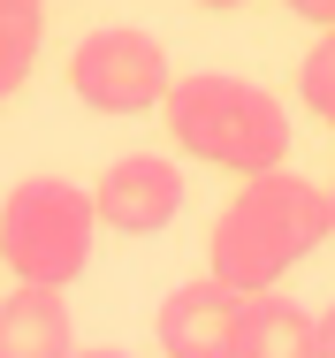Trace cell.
I'll return each mask as SVG.
<instances>
[{
	"instance_id": "cell-15",
	"label": "cell",
	"mask_w": 335,
	"mask_h": 358,
	"mask_svg": "<svg viewBox=\"0 0 335 358\" xmlns=\"http://www.w3.org/2000/svg\"><path fill=\"white\" fill-rule=\"evenodd\" d=\"M328 236H335V183H328Z\"/></svg>"
},
{
	"instance_id": "cell-5",
	"label": "cell",
	"mask_w": 335,
	"mask_h": 358,
	"mask_svg": "<svg viewBox=\"0 0 335 358\" xmlns=\"http://www.w3.org/2000/svg\"><path fill=\"white\" fill-rule=\"evenodd\" d=\"M244 305H252L244 289H229L221 275H199V282L160 297L152 336L168 358H236L244 351Z\"/></svg>"
},
{
	"instance_id": "cell-11",
	"label": "cell",
	"mask_w": 335,
	"mask_h": 358,
	"mask_svg": "<svg viewBox=\"0 0 335 358\" xmlns=\"http://www.w3.org/2000/svg\"><path fill=\"white\" fill-rule=\"evenodd\" d=\"M282 8H290L297 23H320V31L335 23V0H282Z\"/></svg>"
},
{
	"instance_id": "cell-3",
	"label": "cell",
	"mask_w": 335,
	"mask_h": 358,
	"mask_svg": "<svg viewBox=\"0 0 335 358\" xmlns=\"http://www.w3.org/2000/svg\"><path fill=\"white\" fill-rule=\"evenodd\" d=\"M92 236H99V206L69 176H23L0 199V259L15 267V282L69 289L92 267Z\"/></svg>"
},
{
	"instance_id": "cell-7",
	"label": "cell",
	"mask_w": 335,
	"mask_h": 358,
	"mask_svg": "<svg viewBox=\"0 0 335 358\" xmlns=\"http://www.w3.org/2000/svg\"><path fill=\"white\" fill-rule=\"evenodd\" d=\"M76 351V320L69 297L46 282H15L0 297V358H69Z\"/></svg>"
},
{
	"instance_id": "cell-6",
	"label": "cell",
	"mask_w": 335,
	"mask_h": 358,
	"mask_svg": "<svg viewBox=\"0 0 335 358\" xmlns=\"http://www.w3.org/2000/svg\"><path fill=\"white\" fill-rule=\"evenodd\" d=\"M92 206H99V229H115V236H160L183 214V168L160 152H122V160H107Z\"/></svg>"
},
{
	"instance_id": "cell-9",
	"label": "cell",
	"mask_w": 335,
	"mask_h": 358,
	"mask_svg": "<svg viewBox=\"0 0 335 358\" xmlns=\"http://www.w3.org/2000/svg\"><path fill=\"white\" fill-rule=\"evenodd\" d=\"M38 46H46V8L38 0H0V99L38 69Z\"/></svg>"
},
{
	"instance_id": "cell-14",
	"label": "cell",
	"mask_w": 335,
	"mask_h": 358,
	"mask_svg": "<svg viewBox=\"0 0 335 358\" xmlns=\"http://www.w3.org/2000/svg\"><path fill=\"white\" fill-rule=\"evenodd\" d=\"M69 358H130V351H69Z\"/></svg>"
},
{
	"instance_id": "cell-2",
	"label": "cell",
	"mask_w": 335,
	"mask_h": 358,
	"mask_svg": "<svg viewBox=\"0 0 335 358\" xmlns=\"http://www.w3.org/2000/svg\"><path fill=\"white\" fill-rule=\"evenodd\" d=\"M160 115H168V138L183 145L191 160L221 168V176H267L290 152V107L274 99L267 84L229 76V69L176 76L168 99H160Z\"/></svg>"
},
{
	"instance_id": "cell-8",
	"label": "cell",
	"mask_w": 335,
	"mask_h": 358,
	"mask_svg": "<svg viewBox=\"0 0 335 358\" xmlns=\"http://www.w3.org/2000/svg\"><path fill=\"white\" fill-rule=\"evenodd\" d=\"M236 358H320V313L259 289L244 305V351Z\"/></svg>"
},
{
	"instance_id": "cell-12",
	"label": "cell",
	"mask_w": 335,
	"mask_h": 358,
	"mask_svg": "<svg viewBox=\"0 0 335 358\" xmlns=\"http://www.w3.org/2000/svg\"><path fill=\"white\" fill-rule=\"evenodd\" d=\"M320 358H335V305L320 313Z\"/></svg>"
},
{
	"instance_id": "cell-10",
	"label": "cell",
	"mask_w": 335,
	"mask_h": 358,
	"mask_svg": "<svg viewBox=\"0 0 335 358\" xmlns=\"http://www.w3.org/2000/svg\"><path fill=\"white\" fill-rule=\"evenodd\" d=\"M297 99H305V115H320L335 130V23L305 46V69H297Z\"/></svg>"
},
{
	"instance_id": "cell-4",
	"label": "cell",
	"mask_w": 335,
	"mask_h": 358,
	"mask_svg": "<svg viewBox=\"0 0 335 358\" xmlns=\"http://www.w3.org/2000/svg\"><path fill=\"white\" fill-rule=\"evenodd\" d=\"M168 84H176L168 46L137 23H107V31L76 38V54H69V92L92 115H152L168 99Z\"/></svg>"
},
{
	"instance_id": "cell-13",
	"label": "cell",
	"mask_w": 335,
	"mask_h": 358,
	"mask_svg": "<svg viewBox=\"0 0 335 358\" xmlns=\"http://www.w3.org/2000/svg\"><path fill=\"white\" fill-rule=\"evenodd\" d=\"M199 8H213V15H229V8H244V0H199Z\"/></svg>"
},
{
	"instance_id": "cell-1",
	"label": "cell",
	"mask_w": 335,
	"mask_h": 358,
	"mask_svg": "<svg viewBox=\"0 0 335 358\" xmlns=\"http://www.w3.org/2000/svg\"><path fill=\"white\" fill-rule=\"evenodd\" d=\"M320 244H328V191L290 176V168H267V176H244V191L213 214L206 275H221L229 289L259 297L290 267H305Z\"/></svg>"
},
{
	"instance_id": "cell-16",
	"label": "cell",
	"mask_w": 335,
	"mask_h": 358,
	"mask_svg": "<svg viewBox=\"0 0 335 358\" xmlns=\"http://www.w3.org/2000/svg\"><path fill=\"white\" fill-rule=\"evenodd\" d=\"M38 8H54V0H38Z\"/></svg>"
}]
</instances>
